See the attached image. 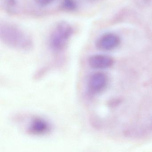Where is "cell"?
<instances>
[{
    "instance_id": "obj_1",
    "label": "cell",
    "mask_w": 152,
    "mask_h": 152,
    "mask_svg": "<svg viewBox=\"0 0 152 152\" xmlns=\"http://www.w3.org/2000/svg\"><path fill=\"white\" fill-rule=\"evenodd\" d=\"M0 37L5 45L11 48L27 51L33 47V41L30 37L17 26L12 24L1 25Z\"/></svg>"
},
{
    "instance_id": "obj_2",
    "label": "cell",
    "mask_w": 152,
    "mask_h": 152,
    "mask_svg": "<svg viewBox=\"0 0 152 152\" xmlns=\"http://www.w3.org/2000/svg\"><path fill=\"white\" fill-rule=\"evenodd\" d=\"M74 34L73 27L68 22L62 21L55 26L50 34L49 45L55 52H60L67 47Z\"/></svg>"
},
{
    "instance_id": "obj_3",
    "label": "cell",
    "mask_w": 152,
    "mask_h": 152,
    "mask_svg": "<svg viewBox=\"0 0 152 152\" xmlns=\"http://www.w3.org/2000/svg\"><path fill=\"white\" fill-rule=\"evenodd\" d=\"M107 80V76L101 72H97L91 75L87 83L88 92L92 94L100 93L106 86Z\"/></svg>"
},
{
    "instance_id": "obj_4",
    "label": "cell",
    "mask_w": 152,
    "mask_h": 152,
    "mask_svg": "<svg viewBox=\"0 0 152 152\" xmlns=\"http://www.w3.org/2000/svg\"><path fill=\"white\" fill-rule=\"evenodd\" d=\"M118 37L113 34H106L98 39L96 46L102 50H110L116 48L119 44Z\"/></svg>"
},
{
    "instance_id": "obj_5",
    "label": "cell",
    "mask_w": 152,
    "mask_h": 152,
    "mask_svg": "<svg viewBox=\"0 0 152 152\" xmlns=\"http://www.w3.org/2000/svg\"><path fill=\"white\" fill-rule=\"evenodd\" d=\"M89 66L95 69H104L113 64L112 58L109 56L101 54L94 55L88 59Z\"/></svg>"
},
{
    "instance_id": "obj_6",
    "label": "cell",
    "mask_w": 152,
    "mask_h": 152,
    "mask_svg": "<svg viewBox=\"0 0 152 152\" xmlns=\"http://www.w3.org/2000/svg\"><path fill=\"white\" fill-rule=\"evenodd\" d=\"M30 128L34 131L43 132L48 130L49 124L43 119L35 118L31 122Z\"/></svg>"
},
{
    "instance_id": "obj_7",
    "label": "cell",
    "mask_w": 152,
    "mask_h": 152,
    "mask_svg": "<svg viewBox=\"0 0 152 152\" xmlns=\"http://www.w3.org/2000/svg\"><path fill=\"white\" fill-rule=\"evenodd\" d=\"M62 7L65 10L72 11L77 9V4L76 0H63Z\"/></svg>"
},
{
    "instance_id": "obj_8",
    "label": "cell",
    "mask_w": 152,
    "mask_h": 152,
    "mask_svg": "<svg viewBox=\"0 0 152 152\" xmlns=\"http://www.w3.org/2000/svg\"><path fill=\"white\" fill-rule=\"evenodd\" d=\"M37 4L42 6H46L52 3L54 0H34Z\"/></svg>"
},
{
    "instance_id": "obj_9",
    "label": "cell",
    "mask_w": 152,
    "mask_h": 152,
    "mask_svg": "<svg viewBox=\"0 0 152 152\" xmlns=\"http://www.w3.org/2000/svg\"><path fill=\"white\" fill-rule=\"evenodd\" d=\"M88 1H96V0H88Z\"/></svg>"
}]
</instances>
